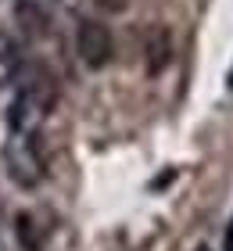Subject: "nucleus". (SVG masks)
<instances>
[{"mask_svg":"<svg viewBox=\"0 0 233 251\" xmlns=\"http://www.w3.org/2000/svg\"><path fill=\"white\" fill-rule=\"evenodd\" d=\"M15 233H18V241H22L26 251H40L43 248V230L36 226V219H32L29 212L15 215Z\"/></svg>","mask_w":233,"mask_h":251,"instance_id":"obj_6","label":"nucleus"},{"mask_svg":"<svg viewBox=\"0 0 233 251\" xmlns=\"http://www.w3.org/2000/svg\"><path fill=\"white\" fill-rule=\"evenodd\" d=\"M15 86H18V100L11 104V126L18 133L29 129V119H40L47 111H54L57 94H61L57 75L43 61H22L18 75H15Z\"/></svg>","mask_w":233,"mask_h":251,"instance_id":"obj_1","label":"nucleus"},{"mask_svg":"<svg viewBox=\"0 0 233 251\" xmlns=\"http://www.w3.org/2000/svg\"><path fill=\"white\" fill-rule=\"evenodd\" d=\"M172 179H176V173H172V169H169V173H165V176H158V179H155V183H151V187L158 190V187H165V183H172Z\"/></svg>","mask_w":233,"mask_h":251,"instance_id":"obj_9","label":"nucleus"},{"mask_svg":"<svg viewBox=\"0 0 233 251\" xmlns=\"http://www.w3.org/2000/svg\"><path fill=\"white\" fill-rule=\"evenodd\" d=\"M76 50H79V58H83L86 68H104L111 61V54H115V40H111V32L108 25H101V22H79V32H76Z\"/></svg>","mask_w":233,"mask_h":251,"instance_id":"obj_2","label":"nucleus"},{"mask_svg":"<svg viewBox=\"0 0 233 251\" xmlns=\"http://www.w3.org/2000/svg\"><path fill=\"white\" fill-rule=\"evenodd\" d=\"M230 86H233V72H230Z\"/></svg>","mask_w":233,"mask_h":251,"instance_id":"obj_12","label":"nucleus"},{"mask_svg":"<svg viewBox=\"0 0 233 251\" xmlns=\"http://www.w3.org/2000/svg\"><path fill=\"white\" fill-rule=\"evenodd\" d=\"M15 22H18V32L26 40H43L51 32V15H47L43 4H36V0H18Z\"/></svg>","mask_w":233,"mask_h":251,"instance_id":"obj_5","label":"nucleus"},{"mask_svg":"<svg viewBox=\"0 0 233 251\" xmlns=\"http://www.w3.org/2000/svg\"><path fill=\"white\" fill-rule=\"evenodd\" d=\"M97 4H101L104 11H111V15H119V11L129 7V0H97Z\"/></svg>","mask_w":233,"mask_h":251,"instance_id":"obj_8","label":"nucleus"},{"mask_svg":"<svg viewBox=\"0 0 233 251\" xmlns=\"http://www.w3.org/2000/svg\"><path fill=\"white\" fill-rule=\"evenodd\" d=\"M172 61V36L165 25H151L147 29V40H144V65H147V75H161Z\"/></svg>","mask_w":233,"mask_h":251,"instance_id":"obj_4","label":"nucleus"},{"mask_svg":"<svg viewBox=\"0 0 233 251\" xmlns=\"http://www.w3.org/2000/svg\"><path fill=\"white\" fill-rule=\"evenodd\" d=\"M18 68H22V54H18V47H15L11 40L0 36V86H11V83H15Z\"/></svg>","mask_w":233,"mask_h":251,"instance_id":"obj_7","label":"nucleus"},{"mask_svg":"<svg viewBox=\"0 0 233 251\" xmlns=\"http://www.w3.org/2000/svg\"><path fill=\"white\" fill-rule=\"evenodd\" d=\"M194 251H212V248H208V244H197V248H194Z\"/></svg>","mask_w":233,"mask_h":251,"instance_id":"obj_11","label":"nucleus"},{"mask_svg":"<svg viewBox=\"0 0 233 251\" xmlns=\"http://www.w3.org/2000/svg\"><path fill=\"white\" fill-rule=\"evenodd\" d=\"M223 251H233V219L226 226V237H223Z\"/></svg>","mask_w":233,"mask_h":251,"instance_id":"obj_10","label":"nucleus"},{"mask_svg":"<svg viewBox=\"0 0 233 251\" xmlns=\"http://www.w3.org/2000/svg\"><path fill=\"white\" fill-rule=\"evenodd\" d=\"M7 162H11V179L22 187H36L43 176V158H40V144L36 136H29L26 144L7 147Z\"/></svg>","mask_w":233,"mask_h":251,"instance_id":"obj_3","label":"nucleus"}]
</instances>
